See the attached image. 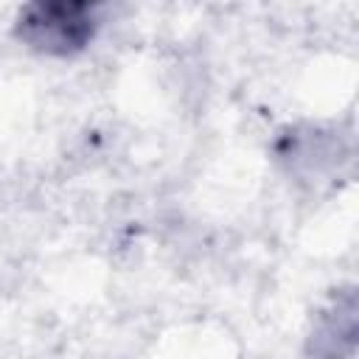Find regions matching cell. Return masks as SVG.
<instances>
[{
    "instance_id": "6da1fadb",
    "label": "cell",
    "mask_w": 359,
    "mask_h": 359,
    "mask_svg": "<svg viewBox=\"0 0 359 359\" xmlns=\"http://www.w3.org/2000/svg\"><path fill=\"white\" fill-rule=\"evenodd\" d=\"M90 22L76 6H39L25 20V36L31 45L45 50H70L90 36Z\"/></svg>"
}]
</instances>
